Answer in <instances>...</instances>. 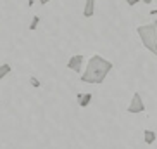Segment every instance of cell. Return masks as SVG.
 Masks as SVG:
<instances>
[{"instance_id":"cell-11","label":"cell","mask_w":157,"mask_h":149,"mask_svg":"<svg viewBox=\"0 0 157 149\" xmlns=\"http://www.w3.org/2000/svg\"><path fill=\"white\" fill-rule=\"evenodd\" d=\"M138 2H140V0H126V4H128L129 7H135V5L138 4Z\"/></svg>"},{"instance_id":"cell-2","label":"cell","mask_w":157,"mask_h":149,"mask_svg":"<svg viewBox=\"0 0 157 149\" xmlns=\"http://www.w3.org/2000/svg\"><path fill=\"white\" fill-rule=\"evenodd\" d=\"M136 33H138L142 43L145 45V49L157 57V26L154 23L142 24V26L136 28Z\"/></svg>"},{"instance_id":"cell-5","label":"cell","mask_w":157,"mask_h":149,"mask_svg":"<svg viewBox=\"0 0 157 149\" xmlns=\"http://www.w3.org/2000/svg\"><path fill=\"white\" fill-rule=\"evenodd\" d=\"M95 2L97 0H85V7H83V16L85 18H92L95 14Z\"/></svg>"},{"instance_id":"cell-14","label":"cell","mask_w":157,"mask_h":149,"mask_svg":"<svg viewBox=\"0 0 157 149\" xmlns=\"http://www.w3.org/2000/svg\"><path fill=\"white\" fill-rule=\"evenodd\" d=\"M143 2H145V4H152V0H143Z\"/></svg>"},{"instance_id":"cell-13","label":"cell","mask_w":157,"mask_h":149,"mask_svg":"<svg viewBox=\"0 0 157 149\" xmlns=\"http://www.w3.org/2000/svg\"><path fill=\"white\" fill-rule=\"evenodd\" d=\"M38 2H40V4H42V5H45V4H48L50 0H38Z\"/></svg>"},{"instance_id":"cell-3","label":"cell","mask_w":157,"mask_h":149,"mask_svg":"<svg viewBox=\"0 0 157 149\" xmlns=\"http://www.w3.org/2000/svg\"><path fill=\"white\" fill-rule=\"evenodd\" d=\"M128 113H131V115H138V113H143L145 111V104H143V99L142 95H140L138 92L133 94V97H131V103L128 104V109H126Z\"/></svg>"},{"instance_id":"cell-7","label":"cell","mask_w":157,"mask_h":149,"mask_svg":"<svg viewBox=\"0 0 157 149\" xmlns=\"http://www.w3.org/2000/svg\"><path fill=\"white\" fill-rule=\"evenodd\" d=\"M155 139H157V135L154 130H143V140H145V144H148V146L154 144Z\"/></svg>"},{"instance_id":"cell-6","label":"cell","mask_w":157,"mask_h":149,"mask_svg":"<svg viewBox=\"0 0 157 149\" xmlns=\"http://www.w3.org/2000/svg\"><path fill=\"white\" fill-rule=\"evenodd\" d=\"M92 97H93V95L88 92V94H78V97H76V99H78V104L81 107H86L88 104L92 103Z\"/></svg>"},{"instance_id":"cell-15","label":"cell","mask_w":157,"mask_h":149,"mask_svg":"<svg viewBox=\"0 0 157 149\" xmlns=\"http://www.w3.org/2000/svg\"><path fill=\"white\" fill-rule=\"evenodd\" d=\"M154 24H155V26H157V21H155V23H154Z\"/></svg>"},{"instance_id":"cell-12","label":"cell","mask_w":157,"mask_h":149,"mask_svg":"<svg viewBox=\"0 0 157 149\" xmlns=\"http://www.w3.org/2000/svg\"><path fill=\"white\" fill-rule=\"evenodd\" d=\"M148 14H150V16H157V9H152L150 12H148Z\"/></svg>"},{"instance_id":"cell-1","label":"cell","mask_w":157,"mask_h":149,"mask_svg":"<svg viewBox=\"0 0 157 149\" xmlns=\"http://www.w3.org/2000/svg\"><path fill=\"white\" fill-rule=\"evenodd\" d=\"M114 68L109 59L102 57L100 54H95V56L90 57V61L86 62V70L81 74V82L83 83H93V85H100L105 82L107 74L111 73V70Z\"/></svg>"},{"instance_id":"cell-4","label":"cell","mask_w":157,"mask_h":149,"mask_svg":"<svg viewBox=\"0 0 157 149\" xmlns=\"http://www.w3.org/2000/svg\"><path fill=\"white\" fill-rule=\"evenodd\" d=\"M83 62H85V57L81 54L71 56V59L67 61V70L74 71V73H81L83 71Z\"/></svg>"},{"instance_id":"cell-8","label":"cell","mask_w":157,"mask_h":149,"mask_svg":"<svg viewBox=\"0 0 157 149\" xmlns=\"http://www.w3.org/2000/svg\"><path fill=\"white\" fill-rule=\"evenodd\" d=\"M10 71H12V66H10V64H7V62L0 64V82H2L7 74H10Z\"/></svg>"},{"instance_id":"cell-10","label":"cell","mask_w":157,"mask_h":149,"mask_svg":"<svg viewBox=\"0 0 157 149\" xmlns=\"http://www.w3.org/2000/svg\"><path fill=\"white\" fill-rule=\"evenodd\" d=\"M29 83H31L33 87H36V89L40 87V85H42V83H40V80H36L35 76H31V78H29Z\"/></svg>"},{"instance_id":"cell-9","label":"cell","mask_w":157,"mask_h":149,"mask_svg":"<svg viewBox=\"0 0 157 149\" xmlns=\"http://www.w3.org/2000/svg\"><path fill=\"white\" fill-rule=\"evenodd\" d=\"M38 24H40V16H33L31 23H29V31H35L38 28Z\"/></svg>"}]
</instances>
